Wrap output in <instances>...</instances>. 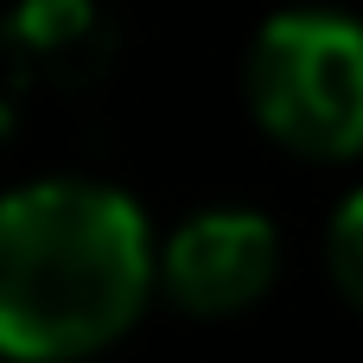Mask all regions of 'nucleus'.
Here are the masks:
<instances>
[{
  "label": "nucleus",
  "instance_id": "1",
  "mask_svg": "<svg viewBox=\"0 0 363 363\" xmlns=\"http://www.w3.org/2000/svg\"><path fill=\"white\" fill-rule=\"evenodd\" d=\"M147 294L153 236L128 191L38 179L0 198V357H96L140 319Z\"/></svg>",
  "mask_w": 363,
  "mask_h": 363
},
{
  "label": "nucleus",
  "instance_id": "2",
  "mask_svg": "<svg viewBox=\"0 0 363 363\" xmlns=\"http://www.w3.org/2000/svg\"><path fill=\"white\" fill-rule=\"evenodd\" d=\"M249 108L300 160L363 153V26L345 13H274L249 45Z\"/></svg>",
  "mask_w": 363,
  "mask_h": 363
},
{
  "label": "nucleus",
  "instance_id": "3",
  "mask_svg": "<svg viewBox=\"0 0 363 363\" xmlns=\"http://www.w3.org/2000/svg\"><path fill=\"white\" fill-rule=\"evenodd\" d=\"M274 268H281V242L274 223L255 211H198L153 255V281L191 319L249 313L274 287Z\"/></svg>",
  "mask_w": 363,
  "mask_h": 363
},
{
  "label": "nucleus",
  "instance_id": "4",
  "mask_svg": "<svg viewBox=\"0 0 363 363\" xmlns=\"http://www.w3.org/2000/svg\"><path fill=\"white\" fill-rule=\"evenodd\" d=\"M13 38H19L32 57H45V64H70L83 45L102 51V45H96L102 26H96V6H89V0H26L19 19H13Z\"/></svg>",
  "mask_w": 363,
  "mask_h": 363
},
{
  "label": "nucleus",
  "instance_id": "5",
  "mask_svg": "<svg viewBox=\"0 0 363 363\" xmlns=\"http://www.w3.org/2000/svg\"><path fill=\"white\" fill-rule=\"evenodd\" d=\"M325 262H332V281L338 294L363 313V191H351L332 217V236H325Z\"/></svg>",
  "mask_w": 363,
  "mask_h": 363
}]
</instances>
